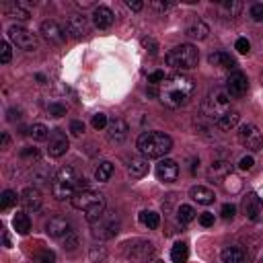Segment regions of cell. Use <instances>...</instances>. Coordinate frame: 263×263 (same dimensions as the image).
I'll list each match as a JSON object with an SVG mask.
<instances>
[{
  "instance_id": "1",
  "label": "cell",
  "mask_w": 263,
  "mask_h": 263,
  "mask_svg": "<svg viewBox=\"0 0 263 263\" xmlns=\"http://www.w3.org/2000/svg\"><path fill=\"white\" fill-rule=\"evenodd\" d=\"M195 92V82L185 76L183 72H175L171 76L164 78V82L160 84L158 90V99L162 101V105L171 107V109H179L183 107Z\"/></svg>"
},
{
  "instance_id": "2",
  "label": "cell",
  "mask_w": 263,
  "mask_h": 263,
  "mask_svg": "<svg viewBox=\"0 0 263 263\" xmlns=\"http://www.w3.org/2000/svg\"><path fill=\"white\" fill-rule=\"evenodd\" d=\"M80 189H86V179L74 166H62L51 181V193L55 199H72Z\"/></svg>"
},
{
  "instance_id": "3",
  "label": "cell",
  "mask_w": 263,
  "mask_h": 263,
  "mask_svg": "<svg viewBox=\"0 0 263 263\" xmlns=\"http://www.w3.org/2000/svg\"><path fill=\"white\" fill-rule=\"evenodd\" d=\"M173 140L164 132H144L138 138V150L144 158H162L171 152Z\"/></svg>"
},
{
  "instance_id": "4",
  "label": "cell",
  "mask_w": 263,
  "mask_h": 263,
  "mask_svg": "<svg viewBox=\"0 0 263 263\" xmlns=\"http://www.w3.org/2000/svg\"><path fill=\"white\" fill-rule=\"evenodd\" d=\"M197 62H199V51H197V47L191 45V43H181V45L173 47V49L166 53V64H168L171 68L179 70V72L195 68Z\"/></svg>"
},
{
  "instance_id": "5",
  "label": "cell",
  "mask_w": 263,
  "mask_h": 263,
  "mask_svg": "<svg viewBox=\"0 0 263 263\" xmlns=\"http://www.w3.org/2000/svg\"><path fill=\"white\" fill-rule=\"evenodd\" d=\"M228 111H232V107H230V95L226 92V88H214V90H210L208 97L203 99V113L208 117H212L214 121H218Z\"/></svg>"
},
{
  "instance_id": "6",
  "label": "cell",
  "mask_w": 263,
  "mask_h": 263,
  "mask_svg": "<svg viewBox=\"0 0 263 263\" xmlns=\"http://www.w3.org/2000/svg\"><path fill=\"white\" fill-rule=\"evenodd\" d=\"M117 232H119V218L113 212H105L103 218L99 222H95L92 230H90L92 238H97V240H109Z\"/></svg>"
},
{
  "instance_id": "7",
  "label": "cell",
  "mask_w": 263,
  "mask_h": 263,
  "mask_svg": "<svg viewBox=\"0 0 263 263\" xmlns=\"http://www.w3.org/2000/svg\"><path fill=\"white\" fill-rule=\"evenodd\" d=\"M72 201V205L76 208V210H82L84 214L86 212H90V210H95V208H101V205H105V195L103 193H99V191H95V189H80L78 193H74V197L70 199Z\"/></svg>"
},
{
  "instance_id": "8",
  "label": "cell",
  "mask_w": 263,
  "mask_h": 263,
  "mask_svg": "<svg viewBox=\"0 0 263 263\" xmlns=\"http://www.w3.org/2000/svg\"><path fill=\"white\" fill-rule=\"evenodd\" d=\"M125 257L129 261H136V263H146L148 259L154 257V245L150 240L136 238V240L125 245Z\"/></svg>"
},
{
  "instance_id": "9",
  "label": "cell",
  "mask_w": 263,
  "mask_h": 263,
  "mask_svg": "<svg viewBox=\"0 0 263 263\" xmlns=\"http://www.w3.org/2000/svg\"><path fill=\"white\" fill-rule=\"evenodd\" d=\"M8 39H10L16 47H21V49H25V51H35V49L39 47L37 37H35L29 29L18 27V25H12V27L8 29Z\"/></svg>"
},
{
  "instance_id": "10",
  "label": "cell",
  "mask_w": 263,
  "mask_h": 263,
  "mask_svg": "<svg viewBox=\"0 0 263 263\" xmlns=\"http://www.w3.org/2000/svg\"><path fill=\"white\" fill-rule=\"evenodd\" d=\"M238 140H240V144L247 146L249 150H261V146H263V136H261V132L257 129V125H253V123L240 125V129H238Z\"/></svg>"
},
{
  "instance_id": "11",
  "label": "cell",
  "mask_w": 263,
  "mask_h": 263,
  "mask_svg": "<svg viewBox=\"0 0 263 263\" xmlns=\"http://www.w3.org/2000/svg\"><path fill=\"white\" fill-rule=\"evenodd\" d=\"M70 148V142H68V136L62 132V129H53L47 138V154L53 156V158H60L68 152Z\"/></svg>"
},
{
  "instance_id": "12",
  "label": "cell",
  "mask_w": 263,
  "mask_h": 263,
  "mask_svg": "<svg viewBox=\"0 0 263 263\" xmlns=\"http://www.w3.org/2000/svg\"><path fill=\"white\" fill-rule=\"evenodd\" d=\"M39 33L49 43H64V39H66V29L62 25H58L55 21H43Z\"/></svg>"
},
{
  "instance_id": "13",
  "label": "cell",
  "mask_w": 263,
  "mask_h": 263,
  "mask_svg": "<svg viewBox=\"0 0 263 263\" xmlns=\"http://www.w3.org/2000/svg\"><path fill=\"white\" fill-rule=\"evenodd\" d=\"M249 90V78L242 74V72H232L226 80V92L234 99L242 97L245 92Z\"/></svg>"
},
{
  "instance_id": "14",
  "label": "cell",
  "mask_w": 263,
  "mask_h": 263,
  "mask_svg": "<svg viewBox=\"0 0 263 263\" xmlns=\"http://www.w3.org/2000/svg\"><path fill=\"white\" fill-rule=\"evenodd\" d=\"M156 177H158V181H162V183H173V181H177V177H179V164H177L175 160H171V158H162V160L156 164Z\"/></svg>"
},
{
  "instance_id": "15",
  "label": "cell",
  "mask_w": 263,
  "mask_h": 263,
  "mask_svg": "<svg viewBox=\"0 0 263 263\" xmlns=\"http://www.w3.org/2000/svg\"><path fill=\"white\" fill-rule=\"evenodd\" d=\"M45 232L53 238H62V236H68L72 232V228H70V222L64 216H53L45 222Z\"/></svg>"
},
{
  "instance_id": "16",
  "label": "cell",
  "mask_w": 263,
  "mask_h": 263,
  "mask_svg": "<svg viewBox=\"0 0 263 263\" xmlns=\"http://www.w3.org/2000/svg\"><path fill=\"white\" fill-rule=\"evenodd\" d=\"M18 201L23 203V208H25L27 212H37V210L41 208L43 197H41V191H39L37 187H25V189L21 191V199H18Z\"/></svg>"
},
{
  "instance_id": "17",
  "label": "cell",
  "mask_w": 263,
  "mask_h": 263,
  "mask_svg": "<svg viewBox=\"0 0 263 263\" xmlns=\"http://www.w3.org/2000/svg\"><path fill=\"white\" fill-rule=\"evenodd\" d=\"M261 210H263V203H261V197L255 193V191H251V193H247V197L242 199V212H245V216L249 218V220H259V216H261Z\"/></svg>"
},
{
  "instance_id": "18",
  "label": "cell",
  "mask_w": 263,
  "mask_h": 263,
  "mask_svg": "<svg viewBox=\"0 0 263 263\" xmlns=\"http://www.w3.org/2000/svg\"><path fill=\"white\" fill-rule=\"evenodd\" d=\"M115 21V14L109 6H95L92 10V23L97 29H109Z\"/></svg>"
},
{
  "instance_id": "19",
  "label": "cell",
  "mask_w": 263,
  "mask_h": 263,
  "mask_svg": "<svg viewBox=\"0 0 263 263\" xmlns=\"http://www.w3.org/2000/svg\"><path fill=\"white\" fill-rule=\"evenodd\" d=\"M127 132H129V127H127V123L123 121V119H113L109 125H107V136H109V140L111 142H115V144H121L125 138H127Z\"/></svg>"
},
{
  "instance_id": "20",
  "label": "cell",
  "mask_w": 263,
  "mask_h": 263,
  "mask_svg": "<svg viewBox=\"0 0 263 263\" xmlns=\"http://www.w3.org/2000/svg\"><path fill=\"white\" fill-rule=\"evenodd\" d=\"M68 33H72L74 37H84L88 33V18L84 14H72L68 18V25H66Z\"/></svg>"
},
{
  "instance_id": "21",
  "label": "cell",
  "mask_w": 263,
  "mask_h": 263,
  "mask_svg": "<svg viewBox=\"0 0 263 263\" xmlns=\"http://www.w3.org/2000/svg\"><path fill=\"white\" fill-rule=\"evenodd\" d=\"M189 197H191L193 201L201 203V205H210V203H214V199H216L214 191H212L210 187H203V185H193V187L189 189Z\"/></svg>"
},
{
  "instance_id": "22",
  "label": "cell",
  "mask_w": 263,
  "mask_h": 263,
  "mask_svg": "<svg viewBox=\"0 0 263 263\" xmlns=\"http://www.w3.org/2000/svg\"><path fill=\"white\" fill-rule=\"evenodd\" d=\"M185 33L191 37V39H205L208 33H210V27L201 21V18H191L185 27Z\"/></svg>"
},
{
  "instance_id": "23",
  "label": "cell",
  "mask_w": 263,
  "mask_h": 263,
  "mask_svg": "<svg viewBox=\"0 0 263 263\" xmlns=\"http://www.w3.org/2000/svg\"><path fill=\"white\" fill-rule=\"evenodd\" d=\"M127 173H129V177H134V179L144 177V175L148 173V158H144V156H132V158L127 160Z\"/></svg>"
},
{
  "instance_id": "24",
  "label": "cell",
  "mask_w": 263,
  "mask_h": 263,
  "mask_svg": "<svg viewBox=\"0 0 263 263\" xmlns=\"http://www.w3.org/2000/svg\"><path fill=\"white\" fill-rule=\"evenodd\" d=\"M220 257H222L224 263H242L245 261V251L240 247L232 245V247H224Z\"/></svg>"
},
{
  "instance_id": "25",
  "label": "cell",
  "mask_w": 263,
  "mask_h": 263,
  "mask_svg": "<svg viewBox=\"0 0 263 263\" xmlns=\"http://www.w3.org/2000/svg\"><path fill=\"white\" fill-rule=\"evenodd\" d=\"M6 12H8L12 18H16V21H27V18L31 16V12H29V4H27V2H21V0L8 4Z\"/></svg>"
},
{
  "instance_id": "26",
  "label": "cell",
  "mask_w": 263,
  "mask_h": 263,
  "mask_svg": "<svg viewBox=\"0 0 263 263\" xmlns=\"http://www.w3.org/2000/svg\"><path fill=\"white\" fill-rule=\"evenodd\" d=\"M208 60H210L212 66H218V68H234L236 66V60L230 53H226V51H216Z\"/></svg>"
},
{
  "instance_id": "27",
  "label": "cell",
  "mask_w": 263,
  "mask_h": 263,
  "mask_svg": "<svg viewBox=\"0 0 263 263\" xmlns=\"http://www.w3.org/2000/svg\"><path fill=\"white\" fill-rule=\"evenodd\" d=\"M113 164L109 162V160H101L99 162V166L95 168V179L99 181V183H107L111 177H113Z\"/></svg>"
},
{
  "instance_id": "28",
  "label": "cell",
  "mask_w": 263,
  "mask_h": 263,
  "mask_svg": "<svg viewBox=\"0 0 263 263\" xmlns=\"http://www.w3.org/2000/svg\"><path fill=\"white\" fill-rule=\"evenodd\" d=\"M238 119H240V115H238V111H228L226 115H222L218 121H216V125L220 127V129H224V132H228V129H232V127H236V123H238Z\"/></svg>"
},
{
  "instance_id": "29",
  "label": "cell",
  "mask_w": 263,
  "mask_h": 263,
  "mask_svg": "<svg viewBox=\"0 0 263 263\" xmlns=\"http://www.w3.org/2000/svg\"><path fill=\"white\" fill-rule=\"evenodd\" d=\"M230 173H232V164L228 160H214L212 166H210V175L212 177H222L224 179Z\"/></svg>"
},
{
  "instance_id": "30",
  "label": "cell",
  "mask_w": 263,
  "mask_h": 263,
  "mask_svg": "<svg viewBox=\"0 0 263 263\" xmlns=\"http://www.w3.org/2000/svg\"><path fill=\"white\" fill-rule=\"evenodd\" d=\"M12 226H14V230L18 234H27L31 230V220H29V216L25 212H16V216L12 218Z\"/></svg>"
},
{
  "instance_id": "31",
  "label": "cell",
  "mask_w": 263,
  "mask_h": 263,
  "mask_svg": "<svg viewBox=\"0 0 263 263\" xmlns=\"http://www.w3.org/2000/svg\"><path fill=\"white\" fill-rule=\"evenodd\" d=\"M140 222H142L146 228L154 230V228H158V224H160V216H158L156 212H152V210H142V212H140Z\"/></svg>"
},
{
  "instance_id": "32",
  "label": "cell",
  "mask_w": 263,
  "mask_h": 263,
  "mask_svg": "<svg viewBox=\"0 0 263 263\" xmlns=\"http://www.w3.org/2000/svg\"><path fill=\"white\" fill-rule=\"evenodd\" d=\"M189 257V249L185 242H175V247L171 249V259L173 263H185Z\"/></svg>"
},
{
  "instance_id": "33",
  "label": "cell",
  "mask_w": 263,
  "mask_h": 263,
  "mask_svg": "<svg viewBox=\"0 0 263 263\" xmlns=\"http://www.w3.org/2000/svg\"><path fill=\"white\" fill-rule=\"evenodd\" d=\"M222 183H224V189H226L228 193H238V191L242 189V181H240V177H238V175H234V173L226 175Z\"/></svg>"
},
{
  "instance_id": "34",
  "label": "cell",
  "mask_w": 263,
  "mask_h": 263,
  "mask_svg": "<svg viewBox=\"0 0 263 263\" xmlns=\"http://www.w3.org/2000/svg\"><path fill=\"white\" fill-rule=\"evenodd\" d=\"M193 218H195V210H193L191 205L181 203V205L177 208V220H179L181 224H187V222H191Z\"/></svg>"
},
{
  "instance_id": "35",
  "label": "cell",
  "mask_w": 263,
  "mask_h": 263,
  "mask_svg": "<svg viewBox=\"0 0 263 263\" xmlns=\"http://www.w3.org/2000/svg\"><path fill=\"white\" fill-rule=\"evenodd\" d=\"M220 8H222V10L226 12V16L234 18V16H238V12H240L242 4H240L238 0H224V2L220 4Z\"/></svg>"
},
{
  "instance_id": "36",
  "label": "cell",
  "mask_w": 263,
  "mask_h": 263,
  "mask_svg": "<svg viewBox=\"0 0 263 263\" xmlns=\"http://www.w3.org/2000/svg\"><path fill=\"white\" fill-rule=\"evenodd\" d=\"M16 199H21V197H16V193H14L12 189H6V191H2V197H0V208L6 212V210H10L12 205H16Z\"/></svg>"
},
{
  "instance_id": "37",
  "label": "cell",
  "mask_w": 263,
  "mask_h": 263,
  "mask_svg": "<svg viewBox=\"0 0 263 263\" xmlns=\"http://www.w3.org/2000/svg\"><path fill=\"white\" fill-rule=\"evenodd\" d=\"M29 136H31L33 140H47V138H49V129H47L43 123H33V125L29 127Z\"/></svg>"
},
{
  "instance_id": "38",
  "label": "cell",
  "mask_w": 263,
  "mask_h": 263,
  "mask_svg": "<svg viewBox=\"0 0 263 263\" xmlns=\"http://www.w3.org/2000/svg\"><path fill=\"white\" fill-rule=\"evenodd\" d=\"M49 179H51V173H49L47 166H41V168L33 171V181H35V183L43 185V183H49Z\"/></svg>"
},
{
  "instance_id": "39",
  "label": "cell",
  "mask_w": 263,
  "mask_h": 263,
  "mask_svg": "<svg viewBox=\"0 0 263 263\" xmlns=\"http://www.w3.org/2000/svg\"><path fill=\"white\" fill-rule=\"evenodd\" d=\"M66 111H68V107L64 103H49L47 105V113L51 117H62V115H66Z\"/></svg>"
},
{
  "instance_id": "40",
  "label": "cell",
  "mask_w": 263,
  "mask_h": 263,
  "mask_svg": "<svg viewBox=\"0 0 263 263\" xmlns=\"http://www.w3.org/2000/svg\"><path fill=\"white\" fill-rule=\"evenodd\" d=\"M107 259V251H105V247H92L90 249V261L92 263H103Z\"/></svg>"
},
{
  "instance_id": "41",
  "label": "cell",
  "mask_w": 263,
  "mask_h": 263,
  "mask_svg": "<svg viewBox=\"0 0 263 263\" xmlns=\"http://www.w3.org/2000/svg\"><path fill=\"white\" fill-rule=\"evenodd\" d=\"M35 261L37 263H55V253L49 251V249H43L35 255Z\"/></svg>"
},
{
  "instance_id": "42",
  "label": "cell",
  "mask_w": 263,
  "mask_h": 263,
  "mask_svg": "<svg viewBox=\"0 0 263 263\" xmlns=\"http://www.w3.org/2000/svg\"><path fill=\"white\" fill-rule=\"evenodd\" d=\"M90 123H92V127H95V129H103V127H107V125H109V121H107V115H105V113H95Z\"/></svg>"
},
{
  "instance_id": "43",
  "label": "cell",
  "mask_w": 263,
  "mask_h": 263,
  "mask_svg": "<svg viewBox=\"0 0 263 263\" xmlns=\"http://www.w3.org/2000/svg\"><path fill=\"white\" fill-rule=\"evenodd\" d=\"M142 45L150 51V55H156V53H158V43H156L152 37H142Z\"/></svg>"
},
{
  "instance_id": "44",
  "label": "cell",
  "mask_w": 263,
  "mask_h": 263,
  "mask_svg": "<svg viewBox=\"0 0 263 263\" xmlns=\"http://www.w3.org/2000/svg\"><path fill=\"white\" fill-rule=\"evenodd\" d=\"M234 49H236L238 53H249V51H251V43H249V39L238 37L236 43H234Z\"/></svg>"
},
{
  "instance_id": "45",
  "label": "cell",
  "mask_w": 263,
  "mask_h": 263,
  "mask_svg": "<svg viewBox=\"0 0 263 263\" xmlns=\"http://www.w3.org/2000/svg\"><path fill=\"white\" fill-rule=\"evenodd\" d=\"M12 58V47H10V41H2V55H0V62L2 64H8Z\"/></svg>"
},
{
  "instance_id": "46",
  "label": "cell",
  "mask_w": 263,
  "mask_h": 263,
  "mask_svg": "<svg viewBox=\"0 0 263 263\" xmlns=\"http://www.w3.org/2000/svg\"><path fill=\"white\" fill-rule=\"evenodd\" d=\"M220 214H222L224 220H232L234 214H236V205H234V203H224L222 210H220Z\"/></svg>"
},
{
  "instance_id": "47",
  "label": "cell",
  "mask_w": 263,
  "mask_h": 263,
  "mask_svg": "<svg viewBox=\"0 0 263 263\" xmlns=\"http://www.w3.org/2000/svg\"><path fill=\"white\" fill-rule=\"evenodd\" d=\"M70 132H72V136H82L84 134V123L80 121V119H74V121H70Z\"/></svg>"
},
{
  "instance_id": "48",
  "label": "cell",
  "mask_w": 263,
  "mask_h": 263,
  "mask_svg": "<svg viewBox=\"0 0 263 263\" xmlns=\"http://www.w3.org/2000/svg\"><path fill=\"white\" fill-rule=\"evenodd\" d=\"M253 164H255V160H253L251 154H247V156H242V158L238 160V168H240V171H251Z\"/></svg>"
},
{
  "instance_id": "49",
  "label": "cell",
  "mask_w": 263,
  "mask_h": 263,
  "mask_svg": "<svg viewBox=\"0 0 263 263\" xmlns=\"http://www.w3.org/2000/svg\"><path fill=\"white\" fill-rule=\"evenodd\" d=\"M251 16H253V21L263 23V4H253L251 6Z\"/></svg>"
},
{
  "instance_id": "50",
  "label": "cell",
  "mask_w": 263,
  "mask_h": 263,
  "mask_svg": "<svg viewBox=\"0 0 263 263\" xmlns=\"http://www.w3.org/2000/svg\"><path fill=\"white\" fill-rule=\"evenodd\" d=\"M199 224L205 226V228L214 226V214H212V212H203V214H199Z\"/></svg>"
},
{
  "instance_id": "51",
  "label": "cell",
  "mask_w": 263,
  "mask_h": 263,
  "mask_svg": "<svg viewBox=\"0 0 263 263\" xmlns=\"http://www.w3.org/2000/svg\"><path fill=\"white\" fill-rule=\"evenodd\" d=\"M76 247H78V238H76V234H74V232H70V234L66 236L64 249H68V251H76Z\"/></svg>"
},
{
  "instance_id": "52",
  "label": "cell",
  "mask_w": 263,
  "mask_h": 263,
  "mask_svg": "<svg viewBox=\"0 0 263 263\" xmlns=\"http://www.w3.org/2000/svg\"><path fill=\"white\" fill-rule=\"evenodd\" d=\"M164 72L162 70H156V72H152L150 76H148V82H152V84H162L164 82Z\"/></svg>"
},
{
  "instance_id": "53",
  "label": "cell",
  "mask_w": 263,
  "mask_h": 263,
  "mask_svg": "<svg viewBox=\"0 0 263 263\" xmlns=\"http://www.w3.org/2000/svg\"><path fill=\"white\" fill-rule=\"evenodd\" d=\"M21 156H23V158H37V156H39V152H37V148L25 146V148L21 150Z\"/></svg>"
},
{
  "instance_id": "54",
  "label": "cell",
  "mask_w": 263,
  "mask_h": 263,
  "mask_svg": "<svg viewBox=\"0 0 263 263\" xmlns=\"http://www.w3.org/2000/svg\"><path fill=\"white\" fill-rule=\"evenodd\" d=\"M150 6L156 8V10H162V12H164V10H168L173 4H171V2H158V0H154V2H150Z\"/></svg>"
},
{
  "instance_id": "55",
  "label": "cell",
  "mask_w": 263,
  "mask_h": 263,
  "mask_svg": "<svg viewBox=\"0 0 263 263\" xmlns=\"http://www.w3.org/2000/svg\"><path fill=\"white\" fill-rule=\"evenodd\" d=\"M125 4H127V8H129V10H136V12H138V10H142V8H144V4H142V2H140V0H127V2H125Z\"/></svg>"
},
{
  "instance_id": "56",
  "label": "cell",
  "mask_w": 263,
  "mask_h": 263,
  "mask_svg": "<svg viewBox=\"0 0 263 263\" xmlns=\"http://www.w3.org/2000/svg\"><path fill=\"white\" fill-rule=\"evenodd\" d=\"M8 144H10V136L4 132V134H2V148H8Z\"/></svg>"
},
{
  "instance_id": "57",
  "label": "cell",
  "mask_w": 263,
  "mask_h": 263,
  "mask_svg": "<svg viewBox=\"0 0 263 263\" xmlns=\"http://www.w3.org/2000/svg\"><path fill=\"white\" fill-rule=\"evenodd\" d=\"M2 240H4V247H10V236H8L6 230H4V234H2Z\"/></svg>"
},
{
  "instance_id": "58",
  "label": "cell",
  "mask_w": 263,
  "mask_h": 263,
  "mask_svg": "<svg viewBox=\"0 0 263 263\" xmlns=\"http://www.w3.org/2000/svg\"><path fill=\"white\" fill-rule=\"evenodd\" d=\"M261 82H263V74H261Z\"/></svg>"
},
{
  "instance_id": "59",
  "label": "cell",
  "mask_w": 263,
  "mask_h": 263,
  "mask_svg": "<svg viewBox=\"0 0 263 263\" xmlns=\"http://www.w3.org/2000/svg\"><path fill=\"white\" fill-rule=\"evenodd\" d=\"M158 263H164V261H158Z\"/></svg>"
}]
</instances>
